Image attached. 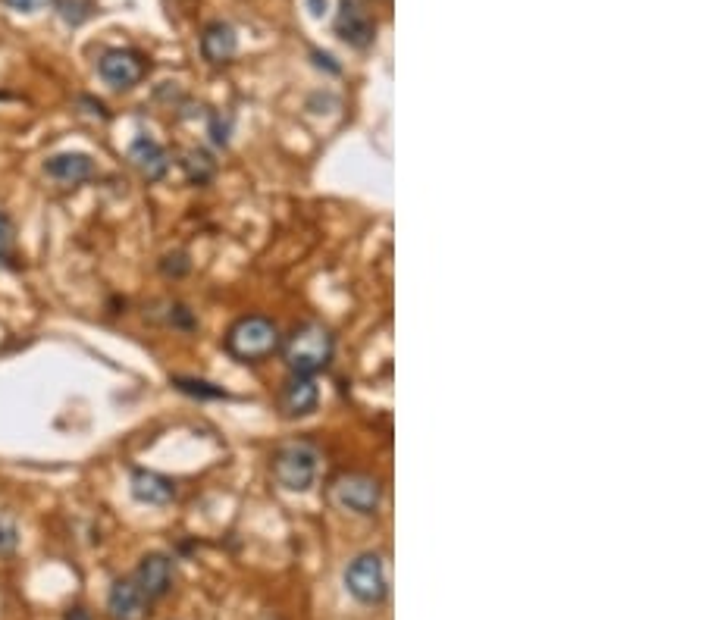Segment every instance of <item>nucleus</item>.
Here are the masks:
<instances>
[{"mask_svg": "<svg viewBox=\"0 0 705 620\" xmlns=\"http://www.w3.org/2000/svg\"><path fill=\"white\" fill-rule=\"evenodd\" d=\"M282 357H286L292 373L314 376L333 361V336H329V329L320 323H304L286 339V345H282Z\"/></svg>", "mask_w": 705, "mask_h": 620, "instance_id": "f257e3e1", "label": "nucleus"}, {"mask_svg": "<svg viewBox=\"0 0 705 620\" xmlns=\"http://www.w3.org/2000/svg\"><path fill=\"white\" fill-rule=\"evenodd\" d=\"M282 336H279V326L261 314L254 317H242L239 323H232V329L226 332V351L235 357V361H264L273 351H279Z\"/></svg>", "mask_w": 705, "mask_h": 620, "instance_id": "f03ea898", "label": "nucleus"}, {"mask_svg": "<svg viewBox=\"0 0 705 620\" xmlns=\"http://www.w3.org/2000/svg\"><path fill=\"white\" fill-rule=\"evenodd\" d=\"M320 473V451L308 442H289L279 445L273 455V476L282 489L289 492H308L317 483Z\"/></svg>", "mask_w": 705, "mask_h": 620, "instance_id": "7ed1b4c3", "label": "nucleus"}, {"mask_svg": "<svg viewBox=\"0 0 705 620\" xmlns=\"http://www.w3.org/2000/svg\"><path fill=\"white\" fill-rule=\"evenodd\" d=\"M345 586L348 592L355 595L358 602L364 605H380L389 592V580H386V567H383V558L380 555H358L355 561L348 564L345 570Z\"/></svg>", "mask_w": 705, "mask_h": 620, "instance_id": "20e7f679", "label": "nucleus"}, {"mask_svg": "<svg viewBox=\"0 0 705 620\" xmlns=\"http://www.w3.org/2000/svg\"><path fill=\"white\" fill-rule=\"evenodd\" d=\"M380 498H383L380 483L364 473H348L333 483V502L351 514H361V517L373 514L376 508H380Z\"/></svg>", "mask_w": 705, "mask_h": 620, "instance_id": "39448f33", "label": "nucleus"}, {"mask_svg": "<svg viewBox=\"0 0 705 620\" xmlns=\"http://www.w3.org/2000/svg\"><path fill=\"white\" fill-rule=\"evenodd\" d=\"M98 73L110 88L126 91L145 79V60L135 51H107L98 63Z\"/></svg>", "mask_w": 705, "mask_h": 620, "instance_id": "423d86ee", "label": "nucleus"}, {"mask_svg": "<svg viewBox=\"0 0 705 620\" xmlns=\"http://www.w3.org/2000/svg\"><path fill=\"white\" fill-rule=\"evenodd\" d=\"M138 589L148 595V599H163L170 589H173V561L167 555H160V552H151L138 561V570H135V577Z\"/></svg>", "mask_w": 705, "mask_h": 620, "instance_id": "0eeeda50", "label": "nucleus"}, {"mask_svg": "<svg viewBox=\"0 0 705 620\" xmlns=\"http://www.w3.org/2000/svg\"><path fill=\"white\" fill-rule=\"evenodd\" d=\"M148 605H151V599L138 589V583H135L132 577L116 580V583L110 586L107 611H110L113 620H145Z\"/></svg>", "mask_w": 705, "mask_h": 620, "instance_id": "6e6552de", "label": "nucleus"}, {"mask_svg": "<svg viewBox=\"0 0 705 620\" xmlns=\"http://www.w3.org/2000/svg\"><path fill=\"white\" fill-rule=\"evenodd\" d=\"M129 163L148 182H160L163 176L170 173V154H167V148H163L160 141L148 138V135H138L129 145Z\"/></svg>", "mask_w": 705, "mask_h": 620, "instance_id": "1a4fd4ad", "label": "nucleus"}, {"mask_svg": "<svg viewBox=\"0 0 705 620\" xmlns=\"http://www.w3.org/2000/svg\"><path fill=\"white\" fill-rule=\"evenodd\" d=\"M320 401V392H317V383L311 376H301V373H292L286 383L279 389V411L286 417H304L317 408Z\"/></svg>", "mask_w": 705, "mask_h": 620, "instance_id": "9d476101", "label": "nucleus"}, {"mask_svg": "<svg viewBox=\"0 0 705 620\" xmlns=\"http://www.w3.org/2000/svg\"><path fill=\"white\" fill-rule=\"evenodd\" d=\"M336 29L342 35V41H348L351 47H367L373 41V19L364 10L361 0H342V13L336 19Z\"/></svg>", "mask_w": 705, "mask_h": 620, "instance_id": "9b49d317", "label": "nucleus"}, {"mask_svg": "<svg viewBox=\"0 0 705 620\" xmlns=\"http://www.w3.org/2000/svg\"><path fill=\"white\" fill-rule=\"evenodd\" d=\"M44 173L51 176V179H57L60 185H82V182H88L94 173V160L88 157V154H54V157H47L44 160Z\"/></svg>", "mask_w": 705, "mask_h": 620, "instance_id": "f8f14e48", "label": "nucleus"}, {"mask_svg": "<svg viewBox=\"0 0 705 620\" xmlns=\"http://www.w3.org/2000/svg\"><path fill=\"white\" fill-rule=\"evenodd\" d=\"M132 495L141 505L163 508L176 498V486H173V480H167V476H160L154 470H135L132 473Z\"/></svg>", "mask_w": 705, "mask_h": 620, "instance_id": "ddd939ff", "label": "nucleus"}, {"mask_svg": "<svg viewBox=\"0 0 705 620\" xmlns=\"http://www.w3.org/2000/svg\"><path fill=\"white\" fill-rule=\"evenodd\" d=\"M239 51V38H235L232 26L226 22H210L201 35V54L207 63H226L232 60V54Z\"/></svg>", "mask_w": 705, "mask_h": 620, "instance_id": "4468645a", "label": "nucleus"}, {"mask_svg": "<svg viewBox=\"0 0 705 620\" xmlns=\"http://www.w3.org/2000/svg\"><path fill=\"white\" fill-rule=\"evenodd\" d=\"M182 166H185V176L192 182H198V185H204L210 176H214V160H210L207 154H201V151H188Z\"/></svg>", "mask_w": 705, "mask_h": 620, "instance_id": "2eb2a0df", "label": "nucleus"}, {"mask_svg": "<svg viewBox=\"0 0 705 620\" xmlns=\"http://www.w3.org/2000/svg\"><path fill=\"white\" fill-rule=\"evenodd\" d=\"M173 386L185 395H195V398H226L223 389H217L214 383H204V379H188V376H176Z\"/></svg>", "mask_w": 705, "mask_h": 620, "instance_id": "dca6fc26", "label": "nucleus"}, {"mask_svg": "<svg viewBox=\"0 0 705 620\" xmlns=\"http://www.w3.org/2000/svg\"><path fill=\"white\" fill-rule=\"evenodd\" d=\"M16 545H19V530L10 520H0V555L16 552Z\"/></svg>", "mask_w": 705, "mask_h": 620, "instance_id": "f3484780", "label": "nucleus"}, {"mask_svg": "<svg viewBox=\"0 0 705 620\" xmlns=\"http://www.w3.org/2000/svg\"><path fill=\"white\" fill-rule=\"evenodd\" d=\"M10 245H13V226H10V220L4 217V213H0V264L7 260Z\"/></svg>", "mask_w": 705, "mask_h": 620, "instance_id": "a211bd4d", "label": "nucleus"}, {"mask_svg": "<svg viewBox=\"0 0 705 620\" xmlns=\"http://www.w3.org/2000/svg\"><path fill=\"white\" fill-rule=\"evenodd\" d=\"M4 4H7L10 10H19V13H35V10H41V7L51 4V0H4Z\"/></svg>", "mask_w": 705, "mask_h": 620, "instance_id": "6ab92c4d", "label": "nucleus"}, {"mask_svg": "<svg viewBox=\"0 0 705 620\" xmlns=\"http://www.w3.org/2000/svg\"><path fill=\"white\" fill-rule=\"evenodd\" d=\"M66 620H91V614L85 608H69L66 611Z\"/></svg>", "mask_w": 705, "mask_h": 620, "instance_id": "aec40b11", "label": "nucleus"}]
</instances>
